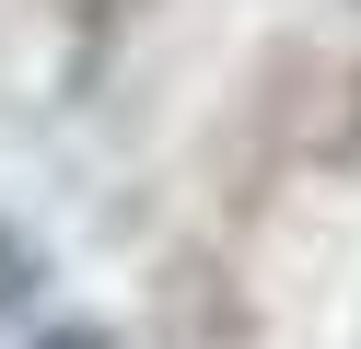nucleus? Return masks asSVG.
Returning a JSON list of instances; mask_svg holds the SVG:
<instances>
[{
  "mask_svg": "<svg viewBox=\"0 0 361 349\" xmlns=\"http://www.w3.org/2000/svg\"><path fill=\"white\" fill-rule=\"evenodd\" d=\"M47 349H94V338H47Z\"/></svg>",
  "mask_w": 361,
  "mask_h": 349,
  "instance_id": "f257e3e1",
  "label": "nucleus"
}]
</instances>
